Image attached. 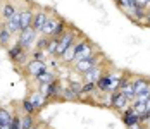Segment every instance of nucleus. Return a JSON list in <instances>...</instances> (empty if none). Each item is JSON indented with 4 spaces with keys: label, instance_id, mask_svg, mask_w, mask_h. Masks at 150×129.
Here are the masks:
<instances>
[{
    "label": "nucleus",
    "instance_id": "nucleus-17",
    "mask_svg": "<svg viewBox=\"0 0 150 129\" xmlns=\"http://www.w3.org/2000/svg\"><path fill=\"white\" fill-rule=\"evenodd\" d=\"M11 42H12V33L5 28L4 23H2V24H0V45H2V47H9Z\"/></svg>",
    "mask_w": 150,
    "mask_h": 129
},
{
    "label": "nucleus",
    "instance_id": "nucleus-19",
    "mask_svg": "<svg viewBox=\"0 0 150 129\" xmlns=\"http://www.w3.org/2000/svg\"><path fill=\"white\" fill-rule=\"evenodd\" d=\"M66 31H67V21L62 19V17H59V19H57V28H55V31H54L52 38H60Z\"/></svg>",
    "mask_w": 150,
    "mask_h": 129
},
{
    "label": "nucleus",
    "instance_id": "nucleus-1",
    "mask_svg": "<svg viewBox=\"0 0 150 129\" xmlns=\"http://www.w3.org/2000/svg\"><path fill=\"white\" fill-rule=\"evenodd\" d=\"M76 42V29L74 28H67V31L59 38V45H57V52H55V57H62V54Z\"/></svg>",
    "mask_w": 150,
    "mask_h": 129
},
{
    "label": "nucleus",
    "instance_id": "nucleus-6",
    "mask_svg": "<svg viewBox=\"0 0 150 129\" xmlns=\"http://www.w3.org/2000/svg\"><path fill=\"white\" fill-rule=\"evenodd\" d=\"M38 35H40V33H36L33 28L23 29V31L19 33V40H17V43H21V45H23L26 50H30V48H33V47L36 45Z\"/></svg>",
    "mask_w": 150,
    "mask_h": 129
},
{
    "label": "nucleus",
    "instance_id": "nucleus-12",
    "mask_svg": "<svg viewBox=\"0 0 150 129\" xmlns=\"http://www.w3.org/2000/svg\"><path fill=\"white\" fill-rule=\"evenodd\" d=\"M4 26L9 29L12 35H16V33H21V14H19V11H17V12H16L11 19L4 21Z\"/></svg>",
    "mask_w": 150,
    "mask_h": 129
},
{
    "label": "nucleus",
    "instance_id": "nucleus-10",
    "mask_svg": "<svg viewBox=\"0 0 150 129\" xmlns=\"http://www.w3.org/2000/svg\"><path fill=\"white\" fill-rule=\"evenodd\" d=\"M121 117H122V122H124L126 128L135 126V124H142V122H140V115H136L135 112H133V107H131V105H129L126 110H122Z\"/></svg>",
    "mask_w": 150,
    "mask_h": 129
},
{
    "label": "nucleus",
    "instance_id": "nucleus-9",
    "mask_svg": "<svg viewBox=\"0 0 150 129\" xmlns=\"http://www.w3.org/2000/svg\"><path fill=\"white\" fill-rule=\"evenodd\" d=\"M131 81H133L135 95H140V93H143L145 90L150 88V78H147V76H135Z\"/></svg>",
    "mask_w": 150,
    "mask_h": 129
},
{
    "label": "nucleus",
    "instance_id": "nucleus-3",
    "mask_svg": "<svg viewBox=\"0 0 150 129\" xmlns=\"http://www.w3.org/2000/svg\"><path fill=\"white\" fill-rule=\"evenodd\" d=\"M95 55V47L93 43L88 42V40H79L76 42V59L74 62L78 60H83V59H90Z\"/></svg>",
    "mask_w": 150,
    "mask_h": 129
},
{
    "label": "nucleus",
    "instance_id": "nucleus-37",
    "mask_svg": "<svg viewBox=\"0 0 150 129\" xmlns=\"http://www.w3.org/2000/svg\"><path fill=\"white\" fill-rule=\"evenodd\" d=\"M145 126H147V128L150 129V119H149V121H147V124H145Z\"/></svg>",
    "mask_w": 150,
    "mask_h": 129
},
{
    "label": "nucleus",
    "instance_id": "nucleus-5",
    "mask_svg": "<svg viewBox=\"0 0 150 129\" xmlns=\"http://www.w3.org/2000/svg\"><path fill=\"white\" fill-rule=\"evenodd\" d=\"M129 105H131V102L128 100V97H126L121 90L114 91V93H110V107L116 109L117 112L122 114V110H126Z\"/></svg>",
    "mask_w": 150,
    "mask_h": 129
},
{
    "label": "nucleus",
    "instance_id": "nucleus-31",
    "mask_svg": "<svg viewBox=\"0 0 150 129\" xmlns=\"http://www.w3.org/2000/svg\"><path fill=\"white\" fill-rule=\"evenodd\" d=\"M147 4H149V0H136V5H140V7H147Z\"/></svg>",
    "mask_w": 150,
    "mask_h": 129
},
{
    "label": "nucleus",
    "instance_id": "nucleus-33",
    "mask_svg": "<svg viewBox=\"0 0 150 129\" xmlns=\"http://www.w3.org/2000/svg\"><path fill=\"white\" fill-rule=\"evenodd\" d=\"M142 128H143V124H135V126H129L126 129H142Z\"/></svg>",
    "mask_w": 150,
    "mask_h": 129
},
{
    "label": "nucleus",
    "instance_id": "nucleus-18",
    "mask_svg": "<svg viewBox=\"0 0 150 129\" xmlns=\"http://www.w3.org/2000/svg\"><path fill=\"white\" fill-rule=\"evenodd\" d=\"M16 12H17V9H16V5L12 4V2H7V4L2 7V17H4V21L11 19Z\"/></svg>",
    "mask_w": 150,
    "mask_h": 129
},
{
    "label": "nucleus",
    "instance_id": "nucleus-13",
    "mask_svg": "<svg viewBox=\"0 0 150 129\" xmlns=\"http://www.w3.org/2000/svg\"><path fill=\"white\" fill-rule=\"evenodd\" d=\"M19 14H21V31L23 29H28L31 28V23H33V11L30 7H23V9H17Z\"/></svg>",
    "mask_w": 150,
    "mask_h": 129
},
{
    "label": "nucleus",
    "instance_id": "nucleus-23",
    "mask_svg": "<svg viewBox=\"0 0 150 129\" xmlns=\"http://www.w3.org/2000/svg\"><path fill=\"white\" fill-rule=\"evenodd\" d=\"M131 107H133V112H135L136 115H142L147 112V107H145V102H133L131 103Z\"/></svg>",
    "mask_w": 150,
    "mask_h": 129
},
{
    "label": "nucleus",
    "instance_id": "nucleus-15",
    "mask_svg": "<svg viewBox=\"0 0 150 129\" xmlns=\"http://www.w3.org/2000/svg\"><path fill=\"white\" fill-rule=\"evenodd\" d=\"M28 98L31 100L33 107L36 109V112H38L40 109H43V107L47 105V102H48V98H47V97L42 93V91H40V90H38V91H33V93H31V97H28Z\"/></svg>",
    "mask_w": 150,
    "mask_h": 129
},
{
    "label": "nucleus",
    "instance_id": "nucleus-8",
    "mask_svg": "<svg viewBox=\"0 0 150 129\" xmlns=\"http://www.w3.org/2000/svg\"><path fill=\"white\" fill-rule=\"evenodd\" d=\"M47 71H48V67H47L45 62H42V60H33V59H31L30 62L26 64V74L31 76L33 79H38V78Z\"/></svg>",
    "mask_w": 150,
    "mask_h": 129
},
{
    "label": "nucleus",
    "instance_id": "nucleus-29",
    "mask_svg": "<svg viewBox=\"0 0 150 129\" xmlns=\"http://www.w3.org/2000/svg\"><path fill=\"white\" fill-rule=\"evenodd\" d=\"M48 40H50L48 36H43V35H42V38H38V40H36V45H35V47H36L38 50H45Z\"/></svg>",
    "mask_w": 150,
    "mask_h": 129
},
{
    "label": "nucleus",
    "instance_id": "nucleus-26",
    "mask_svg": "<svg viewBox=\"0 0 150 129\" xmlns=\"http://www.w3.org/2000/svg\"><path fill=\"white\" fill-rule=\"evenodd\" d=\"M7 122H12V115L7 109L0 107V124H7Z\"/></svg>",
    "mask_w": 150,
    "mask_h": 129
},
{
    "label": "nucleus",
    "instance_id": "nucleus-35",
    "mask_svg": "<svg viewBox=\"0 0 150 129\" xmlns=\"http://www.w3.org/2000/svg\"><path fill=\"white\" fill-rule=\"evenodd\" d=\"M145 23L150 24V11H147V17H145Z\"/></svg>",
    "mask_w": 150,
    "mask_h": 129
},
{
    "label": "nucleus",
    "instance_id": "nucleus-32",
    "mask_svg": "<svg viewBox=\"0 0 150 129\" xmlns=\"http://www.w3.org/2000/svg\"><path fill=\"white\" fill-rule=\"evenodd\" d=\"M0 129H12V122H7V124H0Z\"/></svg>",
    "mask_w": 150,
    "mask_h": 129
},
{
    "label": "nucleus",
    "instance_id": "nucleus-25",
    "mask_svg": "<svg viewBox=\"0 0 150 129\" xmlns=\"http://www.w3.org/2000/svg\"><path fill=\"white\" fill-rule=\"evenodd\" d=\"M21 122H23V129H31L35 126V121H33V115L24 114L21 117Z\"/></svg>",
    "mask_w": 150,
    "mask_h": 129
},
{
    "label": "nucleus",
    "instance_id": "nucleus-24",
    "mask_svg": "<svg viewBox=\"0 0 150 129\" xmlns=\"http://www.w3.org/2000/svg\"><path fill=\"white\" fill-rule=\"evenodd\" d=\"M23 112H24V114H30V115H33L36 112V109L33 107V103H31L30 98H24V100H23Z\"/></svg>",
    "mask_w": 150,
    "mask_h": 129
},
{
    "label": "nucleus",
    "instance_id": "nucleus-4",
    "mask_svg": "<svg viewBox=\"0 0 150 129\" xmlns=\"http://www.w3.org/2000/svg\"><path fill=\"white\" fill-rule=\"evenodd\" d=\"M48 16H50V11H48V9H45V7H38V9H36V12L33 14L31 28L35 29L36 33H40V35H42V29H43V26H45Z\"/></svg>",
    "mask_w": 150,
    "mask_h": 129
},
{
    "label": "nucleus",
    "instance_id": "nucleus-39",
    "mask_svg": "<svg viewBox=\"0 0 150 129\" xmlns=\"http://www.w3.org/2000/svg\"><path fill=\"white\" fill-rule=\"evenodd\" d=\"M31 129H38V126H33V128H31Z\"/></svg>",
    "mask_w": 150,
    "mask_h": 129
},
{
    "label": "nucleus",
    "instance_id": "nucleus-34",
    "mask_svg": "<svg viewBox=\"0 0 150 129\" xmlns=\"http://www.w3.org/2000/svg\"><path fill=\"white\" fill-rule=\"evenodd\" d=\"M145 107H147V112L150 114V97H149V100L145 102Z\"/></svg>",
    "mask_w": 150,
    "mask_h": 129
},
{
    "label": "nucleus",
    "instance_id": "nucleus-2",
    "mask_svg": "<svg viewBox=\"0 0 150 129\" xmlns=\"http://www.w3.org/2000/svg\"><path fill=\"white\" fill-rule=\"evenodd\" d=\"M7 54H9V59L17 64V66H23V64H26V60H28V50L21 45V43H14L9 50H7Z\"/></svg>",
    "mask_w": 150,
    "mask_h": 129
},
{
    "label": "nucleus",
    "instance_id": "nucleus-11",
    "mask_svg": "<svg viewBox=\"0 0 150 129\" xmlns=\"http://www.w3.org/2000/svg\"><path fill=\"white\" fill-rule=\"evenodd\" d=\"M102 74H104V67L98 64V66H95L93 69H90L88 72H85V74H83V79H85V83H95V85H97V81L102 78Z\"/></svg>",
    "mask_w": 150,
    "mask_h": 129
},
{
    "label": "nucleus",
    "instance_id": "nucleus-20",
    "mask_svg": "<svg viewBox=\"0 0 150 129\" xmlns=\"http://www.w3.org/2000/svg\"><path fill=\"white\" fill-rule=\"evenodd\" d=\"M57 45H59V38H50L48 43H47L45 52L48 54V55H55V52H57Z\"/></svg>",
    "mask_w": 150,
    "mask_h": 129
},
{
    "label": "nucleus",
    "instance_id": "nucleus-27",
    "mask_svg": "<svg viewBox=\"0 0 150 129\" xmlns=\"http://www.w3.org/2000/svg\"><path fill=\"white\" fill-rule=\"evenodd\" d=\"M31 55H33V60H42V62H45L48 54H47L45 50H38V48H36V50H35Z\"/></svg>",
    "mask_w": 150,
    "mask_h": 129
},
{
    "label": "nucleus",
    "instance_id": "nucleus-14",
    "mask_svg": "<svg viewBox=\"0 0 150 129\" xmlns=\"http://www.w3.org/2000/svg\"><path fill=\"white\" fill-rule=\"evenodd\" d=\"M57 19H59V16H55V12L48 16V19H47L45 26H43V29H42V35H43V36L52 38L54 31H55V28H57Z\"/></svg>",
    "mask_w": 150,
    "mask_h": 129
},
{
    "label": "nucleus",
    "instance_id": "nucleus-38",
    "mask_svg": "<svg viewBox=\"0 0 150 129\" xmlns=\"http://www.w3.org/2000/svg\"><path fill=\"white\" fill-rule=\"evenodd\" d=\"M142 129H149V128H147V126H145V124H143V128H142Z\"/></svg>",
    "mask_w": 150,
    "mask_h": 129
},
{
    "label": "nucleus",
    "instance_id": "nucleus-22",
    "mask_svg": "<svg viewBox=\"0 0 150 129\" xmlns=\"http://www.w3.org/2000/svg\"><path fill=\"white\" fill-rule=\"evenodd\" d=\"M60 97H62L64 100H78V97H79V95H78V93H74V91L67 86V88H64V90H62Z\"/></svg>",
    "mask_w": 150,
    "mask_h": 129
},
{
    "label": "nucleus",
    "instance_id": "nucleus-7",
    "mask_svg": "<svg viewBox=\"0 0 150 129\" xmlns=\"http://www.w3.org/2000/svg\"><path fill=\"white\" fill-rule=\"evenodd\" d=\"M100 59H102V55H93V57L90 59H83V60H78V62H74L73 66H74V71L78 72V74H85V72H88L90 69H93L95 66H98L100 64Z\"/></svg>",
    "mask_w": 150,
    "mask_h": 129
},
{
    "label": "nucleus",
    "instance_id": "nucleus-36",
    "mask_svg": "<svg viewBox=\"0 0 150 129\" xmlns=\"http://www.w3.org/2000/svg\"><path fill=\"white\" fill-rule=\"evenodd\" d=\"M147 11H150V0H149V4H147V7H145Z\"/></svg>",
    "mask_w": 150,
    "mask_h": 129
},
{
    "label": "nucleus",
    "instance_id": "nucleus-30",
    "mask_svg": "<svg viewBox=\"0 0 150 129\" xmlns=\"http://www.w3.org/2000/svg\"><path fill=\"white\" fill-rule=\"evenodd\" d=\"M95 90H97V85H95V83H83V91H81V95L93 93Z\"/></svg>",
    "mask_w": 150,
    "mask_h": 129
},
{
    "label": "nucleus",
    "instance_id": "nucleus-21",
    "mask_svg": "<svg viewBox=\"0 0 150 129\" xmlns=\"http://www.w3.org/2000/svg\"><path fill=\"white\" fill-rule=\"evenodd\" d=\"M117 2V5H119L122 11H126V12H129L131 9H135L136 7V0H116Z\"/></svg>",
    "mask_w": 150,
    "mask_h": 129
},
{
    "label": "nucleus",
    "instance_id": "nucleus-16",
    "mask_svg": "<svg viewBox=\"0 0 150 129\" xmlns=\"http://www.w3.org/2000/svg\"><path fill=\"white\" fill-rule=\"evenodd\" d=\"M78 42V40H76ZM76 42L62 54V57H60V60H62V64H74V59H76Z\"/></svg>",
    "mask_w": 150,
    "mask_h": 129
},
{
    "label": "nucleus",
    "instance_id": "nucleus-28",
    "mask_svg": "<svg viewBox=\"0 0 150 129\" xmlns=\"http://www.w3.org/2000/svg\"><path fill=\"white\" fill-rule=\"evenodd\" d=\"M69 88H71L74 93H78V95L81 97V91H83V83H79V81H69Z\"/></svg>",
    "mask_w": 150,
    "mask_h": 129
}]
</instances>
